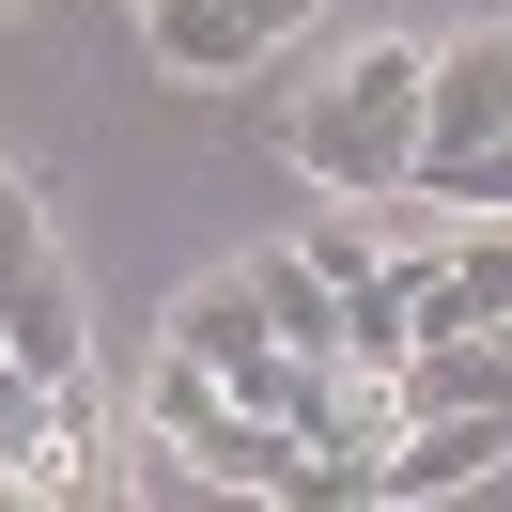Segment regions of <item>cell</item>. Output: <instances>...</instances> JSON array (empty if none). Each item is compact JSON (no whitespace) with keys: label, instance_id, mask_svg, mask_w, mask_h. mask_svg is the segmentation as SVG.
Listing matches in <instances>:
<instances>
[{"label":"cell","instance_id":"6da1fadb","mask_svg":"<svg viewBox=\"0 0 512 512\" xmlns=\"http://www.w3.org/2000/svg\"><path fill=\"white\" fill-rule=\"evenodd\" d=\"M419 109H435V47L373 32V47H342L326 78H295V94H280V156L311 171L326 202H404Z\"/></svg>","mask_w":512,"mask_h":512},{"label":"cell","instance_id":"7a4b0ae2","mask_svg":"<svg viewBox=\"0 0 512 512\" xmlns=\"http://www.w3.org/2000/svg\"><path fill=\"white\" fill-rule=\"evenodd\" d=\"M404 202L512 218V16H481L466 47H435V109H419V171H404Z\"/></svg>","mask_w":512,"mask_h":512},{"label":"cell","instance_id":"3957f363","mask_svg":"<svg viewBox=\"0 0 512 512\" xmlns=\"http://www.w3.org/2000/svg\"><path fill=\"white\" fill-rule=\"evenodd\" d=\"M497 466H512V404H435V419L388 435L373 497H466V481H497Z\"/></svg>","mask_w":512,"mask_h":512},{"label":"cell","instance_id":"277c9868","mask_svg":"<svg viewBox=\"0 0 512 512\" xmlns=\"http://www.w3.org/2000/svg\"><path fill=\"white\" fill-rule=\"evenodd\" d=\"M140 32H156L171 78H249V63L295 47V16H280V0H140Z\"/></svg>","mask_w":512,"mask_h":512},{"label":"cell","instance_id":"5b68a950","mask_svg":"<svg viewBox=\"0 0 512 512\" xmlns=\"http://www.w3.org/2000/svg\"><path fill=\"white\" fill-rule=\"evenodd\" d=\"M0 357L32 388H94V326H78V295H63V264H0Z\"/></svg>","mask_w":512,"mask_h":512},{"label":"cell","instance_id":"8992f818","mask_svg":"<svg viewBox=\"0 0 512 512\" xmlns=\"http://www.w3.org/2000/svg\"><path fill=\"white\" fill-rule=\"evenodd\" d=\"M249 311L280 326L295 357H342V280H326L311 249H249Z\"/></svg>","mask_w":512,"mask_h":512},{"label":"cell","instance_id":"52a82bcc","mask_svg":"<svg viewBox=\"0 0 512 512\" xmlns=\"http://www.w3.org/2000/svg\"><path fill=\"white\" fill-rule=\"evenodd\" d=\"M0 16H16V0H0Z\"/></svg>","mask_w":512,"mask_h":512}]
</instances>
